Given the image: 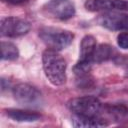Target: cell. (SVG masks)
Masks as SVG:
<instances>
[{
    "label": "cell",
    "instance_id": "obj_1",
    "mask_svg": "<svg viewBox=\"0 0 128 128\" xmlns=\"http://www.w3.org/2000/svg\"><path fill=\"white\" fill-rule=\"evenodd\" d=\"M42 63L44 73L51 84L61 86L66 82L67 64L58 51L46 49L42 54Z\"/></svg>",
    "mask_w": 128,
    "mask_h": 128
},
{
    "label": "cell",
    "instance_id": "obj_2",
    "mask_svg": "<svg viewBox=\"0 0 128 128\" xmlns=\"http://www.w3.org/2000/svg\"><path fill=\"white\" fill-rule=\"evenodd\" d=\"M39 36L49 49L55 51L66 49L74 39V34L72 32L55 27L41 28L39 30Z\"/></svg>",
    "mask_w": 128,
    "mask_h": 128
},
{
    "label": "cell",
    "instance_id": "obj_3",
    "mask_svg": "<svg viewBox=\"0 0 128 128\" xmlns=\"http://www.w3.org/2000/svg\"><path fill=\"white\" fill-rule=\"evenodd\" d=\"M68 108L75 115L98 116L101 112V102L93 96H83L73 98L68 102Z\"/></svg>",
    "mask_w": 128,
    "mask_h": 128
},
{
    "label": "cell",
    "instance_id": "obj_4",
    "mask_svg": "<svg viewBox=\"0 0 128 128\" xmlns=\"http://www.w3.org/2000/svg\"><path fill=\"white\" fill-rule=\"evenodd\" d=\"M30 29V23L18 17H6L3 18L0 23V33L3 37H20L27 34Z\"/></svg>",
    "mask_w": 128,
    "mask_h": 128
},
{
    "label": "cell",
    "instance_id": "obj_5",
    "mask_svg": "<svg viewBox=\"0 0 128 128\" xmlns=\"http://www.w3.org/2000/svg\"><path fill=\"white\" fill-rule=\"evenodd\" d=\"M15 100L24 106H36L41 103L42 94L34 86L27 83H19L13 88Z\"/></svg>",
    "mask_w": 128,
    "mask_h": 128
},
{
    "label": "cell",
    "instance_id": "obj_6",
    "mask_svg": "<svg viewBox=\"0 0 128 128\" xmlns=\"http://www.w3.org/2000/svg\"><path fill=\"white\" fill-rule=\"evenodd\" d=\"M43 11L60 20H67L75 15V7L71 0H50L43 6Z\"/></svg>",
    "mask_w": 128,
    "mask_h": 128
},
{
    "label": "cell",
    "instance_id": "obj_7",
    "mask_svg": "<svg viewBox=\"0 0 128 128\" xmlns=\"http://www.w3.org/2000/svg\"><path fill=\"white\" fill-rule=\"evenodd\" d=\"M85 8L91 12L128 11V0H86Z\"/></svg>",
    "mask_w": 128,
    "mask_h": 128
},
{
    "label": "cell",
    "instance_id": "obj_8",
    "mask_svg": "<svg viewBox=\"0 0 128 128\" xmlns=\"http://www.w3.org/2000/svg\"><path fill=\"white\" fill-rule=\"evenodd\" d=\"M99 24L112 31H128V14L109 12L99 18Z\"/></svg>",
    "mask_w": 128,
    "mask_h": 128
},
{
    "label": "cell",
    "instance_id": "obj_9",
    "mask_svg": "<svg viewBox=\"0 0 128 128\" xmlns=\"http://www.w3.org/2000/svg\"><path fill=\"white\" fill-rule=\"evenodd\" d=\"M103 111L107 116L106 120H111L117 124L128 122V107L124 104H107L104 106Z\"/></svg>",
    "mask_w": 128,
    "mask_h": 128
},
{
    "label": "cell",
    "instance_id": "obj_10",
    "mask_svg": "<svg viewBox=\"0 0 128 128\" xmlns=\"http://www.w3.org/2000/svg\"><path fill=\"white\" fill-rule=\"evenodd\" d=\"M72 125L77 128H98L108 126V121L102 116H80L75 115L72 119Z\"/></svg>",
    "mask_w": 128,
    "mask_h": 128
},
{
    "label": "cell",
    "instance_id": "obj_11",
    "mask_svg": "<svg viewBox=\"0 0 128 128\" xmlns=\"http://www.w3.org/2000/svg\"><path fill=\"white\" fill-rule=\"evenodd\" d=\"M96 39L92 35H86L83 37L80 44L79 61L81 62H91V57L96 48ZM92 63V62H91Z\"/></svg>",
    "mask_w": 128,
    "mask_h": 128
},
{
    "label": "cell",
    "instance_id": "obj_12",
    "mask_svg": "<svg viewBox=\"0 0 128 128\" xmlns=\"http://www.w3.org/2000/svg\"><path fill=\"white\" fill-rule=\"evenodd\" d=\"M6 115L17 122H35L41 119L39 113L21 109H7Z\"/></svg>",
    "mask_w": 128,
    "mask_h": 128
},
{
    "label": "cell",
    "instance_id": "obj_13",
    "mask_svg": "<svg viewBox=\"0 0 128 128\" xmlns=\"http://www.w3.org/2000/svg\"><path fill=\"white\" fill-rule=\"evenodd\" d=\"M116 54V51L114 48L108 44H100L96 46L94 53L91 57L92 63H102L104 61H108L112 58H114V55Z\"/></svg>",
    "mask_w": 128,
    "mask_h": 128
},
{
    "label": "cell",
    "instance_id": "obj_14",
    "mask_svg": "<svg viewBox=\"0 0 128 128\" xmlns=\"http://www.w3.org/2000/svg\"><path fill=\"white\" fill-rule=\"evenodd\" d=\"M19 50L17 46L11 42H1V59L6 61H13L18 59Z\"/></svg>",
    "mask_w": 128,
    "mask_h": 128
},
{
    "label": "cell",
    "instance_id": "obj_15",
    "mask_svg": "<svg viewBox=\"0 0 128 128\" xmlns=\"http://www.w3.org/2000/svg\"><path fill=\"white\" fill-rule=\"evenodd\" d=\"M118 46L122 49H128V32H122L117 37Z\"/></svg>",
    "mask_w": 128,
    "mask_h": 128
},
{
    "label": "cell",
    "instance_id": "obj_16",
    "mask_svg": "<svg viewBox=\"0 0 128 128\" xmlns=\"http://www.w3.org/2000/svg\"><path fill=\"white\" fill-rule=\"evenodd\" d=\"M5 1L10 4H13V5H20V4L26 3L28 0H5Z\"/></svg>",
    "mask_w": 128,
    "mask_h": 128
},
{
    "label": "cell",
    "instance_id": "obj_17",
    "mask_svg": "<svg viewBox=\"0 0 128 128\" xmlns=\"http://www.w3.org/2000/svg\"><path fill=\"white\" fill-rule=\"evenodd\" d=\"M9 85H10L9 82H8L5 78H2V79H1V90H2V91H4L5 89H7V88L9 87Z\"/></svg>",
    "mask_w": 128,
    "mask_h": 128
}]
</instances>
